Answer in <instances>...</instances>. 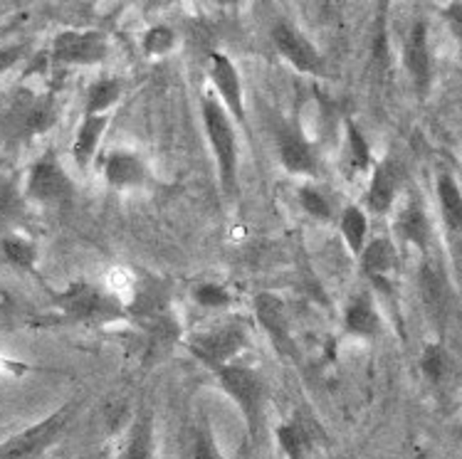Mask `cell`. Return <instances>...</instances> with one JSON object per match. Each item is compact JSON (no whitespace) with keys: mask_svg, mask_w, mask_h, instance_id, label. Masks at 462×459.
Masks as SVG:
<instances>
[{"mask_svg":"<svg viewBox=\"0 0 462 459\" xmlns=\"http://www.w3.org/2000/svg\"><path fill=\"white\" fill-rule=\"evenodd\" d=\"M443 18L445 25L453 32V38L462 45V3H450V5H445Z\"/></svg>","mask_w":462,"mask_h":459,"instance_id":"cell-34","label":"cell"},{"mask_svg":"<svg viewBox=\"0 0 462 459\" xmlns=\"http://www.w3.org/2000/svg\"><path fill=\"white\" fill-rule=\"evenodd\" d=\"M28 57V45H8L0 47V77L18 67Z\"/></svg>","mask_w":462,"mask_h":459,"instance_id":"cell-32","label":"cell"},{"mask_svg":"<svg viewBox=\"0 0 462 459\" xmlns=\"http://www.w3.org/2000/svg\"><path fill=\"white\" fill-rule=\"evenodd\" d=\"M122 459H156V432H153V413L142 410L129 432Z\"/></svg>","mask_w":462,"mask_h":459,"instance_id":"cell-21","label":"cell"},{"mask_svg":"<svg viewBox=\"0 0 462 459\" xmlns=\"http://www.w3.org/2000/svg\"><path fill=\"white\" fill-rule=\"evenodd\" d=\"M420 371L425 373L428 381H433V383H440L448 373V356H445V351L440 344H430V346H425L423 358H420Z\"/></svg>","mask_w":462,"mask_h":459,"instance_id":"cell-31","label":"cell"},{"mask_svg":"<svg viewBox=\"0 0 462 459\" xmlns=\"http://www.w3.org/2000/svg\"><path fill=\"white\" fill-rule=\"evenodd\" d=\"M200 119H203L208 143H210L213 156H216L217 179H220L223 193L226 196H236L237 170H240L236 122L230 119V114L223 109V104L217 102V96L213 92H206L203 99H200Z\"/></svg>","mask_w":462,"mask_h":459,"instance_id":"cell-1","label":"cell"},{"mask_svg":"<svg viewBox=\"0 0 462 459\" xmlns=\"http://www.w3.org/2000/svg\"><path fill=\"white\" fill-rule=\"evenodd\" d=\"M190 459H220L216 450V442L210 437V432L200 430L193 442V457Z\"/></svg>","mask_w":462,"mask_h":459,"instance_id":"cell-33","label":"cell"},{"mask_svg":"<svg viewBox=\"0 0 462 459\" xmlns=\"http://www.w3.org/2000/svg\"><path fill=\"white\" fill-rule=\"evenodd\" d=\"M23 207H25L23 190H18V186L10 180H0V225L15 223L23 213Z\"/></svg>","mask_w":462,"mask_h":459,"instance_id":"cell-29","label":"cell"},{"mask_svg":"<svg viewBox=\"0 0 462 459\" xmlns=\"http://www.w3.org/2000/svg\"><path fill=\"white\" fill-rule=\"evenodd\" d=\"M435 193H438V203H440V216L448 230H462V190L457 180L450 173H440L438 183H435Z\"/></svg>","mask_w":462,"mask_h":459,"instance_id":"cell-22","label":"cell"},{"mask_svg":"<svg viewBox=\"0 0 462 459\" xmlns=\"http://www.w3.org/2000/svg\"><path fill=\"white\" fill-rule=\"evenodd\" d=\"M179 45L176 32L169 25H153L143 32L142 47L149 57H169Z\"/></svg>","mask_w":462,"mask_h":459,"instance_id":"cell-27","label":"cell"},{"mask_svg":"<svg viewBox=\"0 0 462 459\" xmlns=\"http://www.w3.org/2000/svg\"><path fill=\"white\" fill-rule=\"evenodd\" d=\"M102 170L106 186L116 188V190H136V188H143L152 180L149 166L132 149H114L104 159Z\"/></svg>","mask_w":462,"mask_h":459,"instance_id":"cell-14","label":"cell"},{"mask_svg":"<svg viewBox=\"0 0 462 459\" xmlns=\"http://www.w3.org/2000/svg\"><path fill=\"white\" fill-rule=\"evenodd\" d=\"M270 38H273V45L280 57L284 62H290L297 72L310 77H319L324 72V57L319 55L317 45L304 35L302 30L294 28L292 23H284V20L274 23Z\"/></svg>","mask_w":462,"mask_h":459,"instance_id":"cell-8","label":"cell"},{"mask_svg":"<svg viewBox=\"0 0 462 459\" xmlns=\"http://www.w3.org/2000/svg\"><path fill=\"white\" fill-rule=\"evenodd\" d=\"M217 383L226 390L227 398H233L237 410L245 420L247 435L257 440L264 425V385L263 378L257 375L255 368L243 366V363H227L217 368Z\"/></svg>","mask_w":462,"mask_h":459,"instance_id":"cell-3","label":"cell"},{"mask_svg":"<svg viewBox=\"0 0 462 459\" xmlns=\"http://www.w3.org/2000/svg\"><path fill=\"white\" fill-rule=\"evenodd\" d=\"M346 166H349L351 179L356 173H368L376 166L366 136L354 122H346Z\"/></svg>","mask_w":462,"mask_h":459,"instance_id":"cell-26","label":"cell"},{"mask_svg":"<svg viewBox=\"0 0 462 459\" xmlns=\"http://www.w3.org/2000/svg\"><path fill=\"white\" fill-rule=\"evenodd\" d=\"M255 319L260 324L270 344H273L282 356H292L294 341L292 328H290V314H287V304H284L277 294L270 291H260L255 297Z\"/></svg>","mask_w":462,"mask_h":459,"instance_id":"cell-11","label":"cell"},{"mask_svg":"<svg viewBox=\"0 0 462 459\" xmlns=\"http://www.w3.org/2000/svg\"><path fill=\"white\" fill-rule=\"evenodd\" d=\"M274 440L280 445V450L287 459H307L311 450V432L310 425L302 418L282 422L274 430Z\"/></svg>","mask_w":462,"mask_h":459,"instance_id":"cell-20","label":"cell"},{"mask_svg":"<svg viewBox=\"0 0 462 459\" xmlns=\"http://www.w3.org/2000/svg\"><path fill=\"white\" fill-rule=\"evenodd\" d=\"M361 272L366 280L381 291H393V281L398 277V250L393 240L388 237H374L368 240L364 252L359 254Z\"/></svg>","mask_w":462,"mask_h":459,"instance_id":"cell-12","label":"cell"},{"mask_svg":"<svg viewBox=\"0 0 462 459\" xmlns=\"http://www.w3.org/2000/svg\"><path fill=\"white\" fill-rule=\"evenodd\" d=\"M339 230L354 257L364 252L368 243V217L361 206H346L339 216Z\"/></svg>","mask_w":462,"mask_h":459,"instance_id":"cell-25","label":"cell"},{"mask_svg":"<svg viewBox=\"0 0 462 459\" xmlns=\"http://www.w3.org/2000/svg\"><path fill=\"white\" fill-rule=\"evenodd\" d=\"M124 82L119 77H102L89 85L85 96V116H104L122 99Z\"/></svg>","mask_w":462,"mask_h":459,"instance_id":"cell-23","label":"cell"},{"mask_svg":"<svg viewBox=\"0 0 462 459\" xmlns=\"http://www.w3.org/2000/svg\"><path fill=\"white\" fill-rule=\"evenodd\" d=\"M297 197H300V206L310 217L319 220V223H329L334 220V207L327 200V196L317 190L314 186H302L297 190Z\"/></svg>","mask_w":462,"mask_h":459,"instance_id":"cell-28","label":"cell"},{"mask_svg":"<svg viewBox=\"0 0 462 459\" xmlns=\"http://www.w3.org/2000/svg\"><path fill=\"white\" fill-rule=\"evenodd\" d=\"M403 67L413 79V87L418 96L423 99L430 92L433 85V57H430V45H428V25L418 20L413 28L408 30L406 45H403Z\"/></svg>","mask_w":462,"mask_h":459,"instance_id":"cell-13","label":"cell"},{"mask_svg":"<svg viewBox=\"0 0 462 459\" xmlns=\"http://www.w3.org/2000/svg\"><path fill=\"white\" fill-rule=\"evenodd\" d=\"M25 203L40 207H62L75 197V183L69 173L57 159L55 151L42 153L25 176V188H23Z\"/></svg>","mask_w":462,"mask_h":459,"instance_id":"cell-4","label":"cell"},{"mask_svg":"<svg viewBox=\"0 0 462 459\" xmlns=\"http://www.w3.org/2000/svg\"><path fill=\"white\" fill-rule=\"evenodd\" d=\"M277 153H280L282 169L287 173H292V176L311 179L319 170V156H317L314 143L294 124H280V129H277Z\"/></svg>","mask_w":462,"mask_h":459,"instance_id":"cell-10","label":"cell"},{"mask_svg":"<svg viewBox=\"0 0 462 459\" xmlns=\"http://www.w3.org/2000/svg\"><path fill=\"white\" fill-rule=\"evenodd\" d=\"M109 52L112 45L102 30H62L50 45V60L62 67L102 65Z\"/></svg>","mask_w":462,"mask_h":459,"instance_id":"cell-6","label":"cell"},{"mask_svg":"<svg viewBox=\"0 0 462 459\" xmlns=\"http://www.w3.org/2000/svg\"><path fill=\"white\" fill-rule=\"evenodd\" d=\"M398 186H401V173L393 161H378L374 170H371V183L366 188V197L364 203L371 213L376 216H386L396 203Z\"/></svg>","mask_w":462,"mask_h":459,"instance_id":"cell-15","label":"cell"},{"mask_svg":"<svg viewBox=\"0 0 462 459\" xmlns=\"http://www.w3.org/2000/svg\"><path fill=\"white\" fill-rule=\"evenodd\" d=\"M109 126V116H82V122L77 126L75 141H72V161L82 173L92 169L99 146H102L104 132Z\"/></svg>","mask_w":462,"mask_h":459,"instance_id":"cell-16","label":"cell"},{"mask_svg":"<svg viewBox=\"0 0 462 459\" xmlns=\"http://www.w3.org/2000/svg\"><path fill=\"white\" fill-rule=\"evenodd\" d=\"M20 129L25 136H40L50 132L57 122V106L52 99H32L20 106Z\"/></svg>","mask_w":462,"mask_h":459,"instance_id":"cell-24","label":"cell"},{"mask_svg":"<svg viewBox=\"0 0 462 459\" xmlns=\"http://www.w3.org/2000/svg\"><path fill=\"white\" fill-rule=\"evenodd\" d=\"M210 82L213 94L230 119L245 126V92H243V77L237 72L236 62L223 52H210Z\"/></svg>","mask_w":462,"mask_h":459,"instance_id":"cell-9","label":"cell"},{"mask_svg":"<svg viewBox=\"0 0 462 459\" xmlns=\"http://www.w3.org/2000/svg\"><path fill=\"white\" fill-rule=\"evenodd\" d=\"M55 307L67 319L79 324H114V321L129 317L126 307L114 291L104 289L92 281H72L65 289L55 294Z\"/></svg>","mask_w":462,"mask_h":459,"instance_id":"cell-2","label":"cell"},{"mask_svg":"<svg viewBox=\"0 0 462 459\" xmlns=\"http://www.w3.org/2000/svg\"><path fill=\"white\" fill-rule=\"evenodd\" d=\"M193 299L199 307L210 311L217 309H227L230 304H233V297H230V291L226 287H220V284H213V281H208V284H200L193 291Z\"/></svg>","mask_w":462,"mask_h":459,"instance_id":"cell-30","label":"cell"},{"mask_svg":"<svg viewBox=\"0 0 462 459\" xmlns=\"http://www.w3.org/2000/svg\"><path fill=\"white\" fill-rule=\"evenodd\" d=\"M344 328L351 336L376 338L381 334V314H378L374 297L368 291H361L346 304L344 309Z\"/></svg>","mask_w":462,"mask_h":459,"instance_id":"cell-18","label":"cell"},{"mask_svg":"<svg viewBox=\"0 0 462 459\" xmlns=\"http://www.w3.org/2000/svg\"><path fill=\"white\" fill-rule=\"evenodd\" d=\"M393 230L403 243L413 244L418 250H425L430 244L433 227H430V217L425 213L423 203L420 200H408L406 206L398 210Z\"/></svg>","mask_w":462,"mask_h":459,"instance_id":"cell-17","label":"cell"},{"mask_svg":"<svg viewBox=\"0 0 462 459\" xmlns=\"http://www.w3.org/2000/svg\"><path fill=\"white\" fill-rule=\"evenodd\" d=\"M69 415L72 408L65 405L45 420L35 422L5 442H0V459H38L65 432Z\"/></svg>","mask_w":462,"mask_h":459,"instance_id":"cell-7","label":"cell"},{"mask_svg":"<svg viewBox=\"0 0 462 459\" xmlns=\"http://www.w3.org/2000/svg\"><path fill=\"white\" fill-rule=\"evenodd\" d=\"M247 331L240 321H230V324H220V326L199 331L186 341L190 356L199 358L200 363L208 368H217L233 363V358L245 348Z\"/></svg>","mask_w":462,"mask_h":459,"instance_id":"cell-5","label":"cell"},{"mask_svg":"<svg viewBox=\"0 0 462 459\" xmlns=\"http://www.w3.org/2000/svg\"><path fill=\"white\" fill-rule=\"evenodd\" d=\"M0 252L5 257V262L13 264L20 272H38L40 250L38 244L32 243L30 237H23V234L18 233L3 234V237H0Z\"/></svg>","mask_w":462,"mask_h":459,"instance_id":"cell-19","label":"cell"}]
</instances>
